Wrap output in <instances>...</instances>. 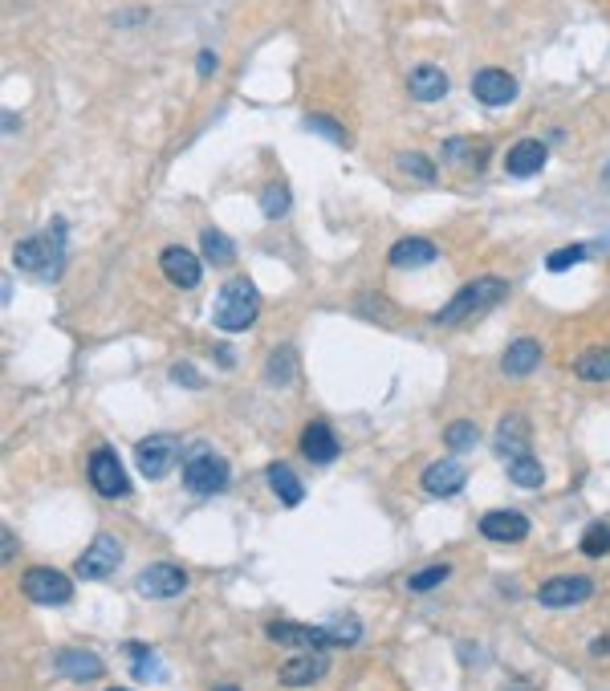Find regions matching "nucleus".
<instances>
[{
  "instance_id": "obj_41",
  "label": "nucleus",
  "mask_w": 610,
  "mask_h": 691,
  "mask_svg": "<svg viewBox=\"0 0 610 691\" xmlns=\"http://www.w3.org/2000/svg\"><path fill=\"white\" fill-rule=\"evenodd\" d=\"M590 651H594V655H610V635H598V639L590 643Z\"/></svg>"
},
{
  "instance_id": "obj_11",
  "label": "nucleus",
  "mask_w": 610,
  "mask_h": 691,
  "mask_svg": "<svg viewBox=\"0 0 610 691\" xmlns=\"http://www.w3.org/2000/svg\"><path fill=\"white\" fill-rule=\"evenodd\" d=\"M159 269H163V277H167L171 285H179V289H196L200 277H204L200 261L188 253V248H179V244L163 248V253H159Z\"/></svg>"
},
{
  "instance_id": "obj_4",
  "label": "nucleus",
  "mask_w": 610,
  "mask_h": 691,
  "mask_svg": "<svg viewBox=\"0 0 610 691\" xmlns=\"http://www.w3.org/2000/svg\"><path fill=\"white\" fill-rule=\"evenodd\" d=\"M228 480H232L228 460L216 456V452L204 448V444H192L188 460H183V484H188V492H196V496H216V492L228 488Z\"/></svg>"
},
{
  "instance_id": "obj_8",
  "label": "nucleus",
  "mask_w": 610,
  "mask_h": 691,
  "mask_svg": "<svg viewBox=\"0 0 610 691\" xmlns=\"http://www.w3.org/2000/svg\"><path fill=\"white\" fill-rule=\"evenodd\" d=\"M188 590V570L175 561H155L139 574V594L143 598H175Z\"/></svg>"
},
{
  "instance_id": "obj_17",
  "label": "nucleus",
  "mask_w": 610,
  "mask_h": 691,
  "mask_svg": "<svg viewBox=\"0 0 610 691\" xmlns=\"http://www.w3.org/2000/svg\"><path fill=\"white\" fill-rule=\"evenodd\" d=\"M436 257H440V248L427 236H403V240L391 244V253H387V261L395 269H423V265H432Z\"/></svg>"
},
{
  "instance_id": "obj_5",
  "label": "nucleus",
  "mask_w": 610,
  "mask_h": 691,
  "mask_svg": "<svg viewBox=\"0 0 610 691\" xmlns=\"http://www.w3.org/2000/svg\"><path fill=\"white\" fill-rule=\"evenodd\" d=\"M21 590L37 606H66L74 598V582L61 570H53V565H33V570L25 574V582H21Z\"/></svg>"
},
{
  "instance_id": "obj_43",
  "label": "nucleus",
  "mask_w": 610,
  "mask_h": 691,
  "mask_svg": "<svg viewBox=\"0 0 610 691\" xmlns=\"http://www.w3.org/2000/svg\"><path fill=\"white\" fill-rule=\"evenodd\" d=\"M110 691H131V687H110Z\"/></svg>"
},
{
  "instance_id": "obj_24",
  "label": "nucleus",
  "mask_w": 610,
  "mask_h": 691,
  "mask_svg": "<svg viewBox=\"0 0 610 691\" xmlns=\"http://www.w3.org/2000/svg\"><path fill=\"white\" fill-rule=\"evenodd\" d=\"M265 476H269V488L281 496V505H285V509H297L301 500H305V488H301V480L293 476L289 464H269Z\"/></svg>"
},
{
  "instance_id": "obj_38",
  "label": "nucleus",
  "mask_w": 610,
  "mask_h": 691,
  "mask_svg": "<svg viewBox=\"0 0 610 691\" xmlns=\"http://www.w3.org/2000/svg\"><path fill=\"white\" fill-rule=\"evenodd\" d=\"M171 379H175L179 387H188V391H200V387H204V379L196 374L192 362H175V366H171Z\"/></svg>"
},
{
  "instance_id": "obj_39",
  "label": "nucleus",
  "mask_w": 610,
  "mask_h": 691,
  "mask_svg": "<svg viewBox=\"0 0 610 691\" xmlns=\"http://www.w3.org/2000/svg\"><path fill=\"white\" fill-rule=\"evenodd\" d=\"M196 70H200V78H208V74L216 70V53H212V49H200V61H196Z\"/></svg>"
},
{
  "instance_id": "obj_7",
  "label": "nucleus",
  "mask_w": 610,
  "mask_h": 691,
  "mask_svg": "<svg viewBox=\"0 0 610 691\" xmlns=\"http://www.w3.org/2000/svg\"><path fill=\"white\" fill-rule=\"evenodd\" d=\"M179 439L175 435H167V431H159V435H147V439H139V448H135V460H139V472L147 476V480H159V476H167L171 472V464L179 460Z\"/></svg>"
},
{
  "instance_id": "obj_35",
  "label": "nucleus",
  "mask_w": 610,
  "mask_h": 691,
  "mask_svg": "<svg viewBox=\"0 0 610 691\" xmlns=\"http://www.w3.org/2000/svg\"><path fill=\"white\" fill-rule=\"evenodd\" d=\"M582 553L586 557H602V553H610V525H590L586 533H582Z\"/></svg>"
},
{
  "instance_id": "obj_15",
  "label": "nucleus",
  "mask_w": 610,
  "mask_h": 691,
  "mask_svg": "<svg viewBox=\"0 0 610 691\" xmlns=\"http://www.w3.org/2000/svg\"><path fill=\"white\" fill-rule=\"evenodd\" d=\"M53 667L66 675V679H74V683H94V679H102V671H106V663H102L94 651H82V647L57 651V655H53Z\"/></svg>"
},
{
  "instance_id": "obj_27",
  "label": "nucleus",
  "mask_w": 610,
  "mask_h": 691,
  "mask_svg": "<svg viewBox=\"0 0 610 691\" xmlns=\"http://www.w3.org/2000/svg\"><path fill=\"white\" fill-rule=\"evenodd\" d=\"M127 655H131V671H135V679H143V683H163V663H159V655H155L151 647L131 643Z\"/></svg>"
},
{
  "instance_id": "obj_28",
  "label": "nucleus",
  "mask_w": 610,
  "mask_h": 691,
  "mask_svg": "<svg viewBox=\"0 0 610 691\" xmlns=\"http://www.w3.org/2000/svg\"><path fill=\"white\" fill-rule=\"evenodd\" d=\"M574 370H578L582 383H610V346H598V350L582 354Z\"/></svg>"
},
{
  "instance_id": "obj_3",
  "label": "nucleus",
  "mask_w": 610,
  "mask_h": 691,
  "mask_svg": "<svg viewBox=\"0 0 610 691\" xmlns=\"http://www.w3.org/2000/svg\"><path fill=\"white\" fill-rule=\"evenodd\" d=\"M509 297V281L505 277H480L472 285H464L444 309H440V322L444 326H460L464 318H472V313H484V309H493Z\"/></svg>"
},
{
  "instance_id": "obj_22",
  "label": "nucleus",
  "mask_w": 610,
  "mask_h": 691,
  "mask_svg": "<svg viewBox=\"0 0 610 691\" xmlns=\"http://www.w3.org/2000/svg\"><path fill=\"white\" fill-rule=\"evenodd\" d=\"M497 456L501 460H525L529 456V423L521 415H509L501 427H497Z\"/></svg>"
},
{
  "instance_id": "obj_16",
  "label": "nucleus",
  "mask_w": 610,
  "mask_h": 691,
  "mask_svg": "<svg viewBox=\"0 0 610 691\" xmlns=\"http://www.w3.org/2000/svg\"><path fill=\"white\" fill-rule=\"evenodd\" d=\"M326 671H330V659L322 651H305V655H293L281 667V683L285 687H310V683H322Z\"/></svg>"
},
{
  "instance_id": "obj_36",
  "label": "nucleus",
  "mask_w": 610,
  "mask_h": 691,
  "mask_svg": "<svg viewBox=\"0 0 610 691\" xmlns=\"http://www.w3.org/2000/svg\"><path fill=\"white\" fill-rule=\"evenodd\" d=\"M586 257V244H570V248H558V253H549L545 257V269L549 273H566L570 265H578Z\"/></svg>"
},
{
  "instance_id": "obj_37",
  "label": "nucleus",
  "mask_w": 610,
  "mask_h": 691,
  "mask_svg": "<svg viewBox=\"0 0 610 691\" xmlns=\"http://www.w3.org/2000/svg\"><path fill=\"white\" fill-rule=\"evenodd\" d=\"M399 167H403L407 175H415L419 183H432V179H436V167L427 163V159H423L419 151H407V155H399Z\"/></svg>"
},
{
  "instance_id": "obj_6",
  "label": "nucleus",
  "mask_w": 610,
  "mask_h": 691,
  "mask_svg": "<svg viewBox=\"0 0 610 691\" xmlns=\"http://www.w3.org/2000/svg\"><path fill=\"white\" fill-rule=\"evenodd\" d=\"M122 565V545H118V537H110V533H98L94 541H90V549L78 557V578H86V582H102V578H110L114 570Z\"/></svg>"
},
{
  "instance_id": "obj_33",
  "label": "nucleus",
  "mask_w": 610,
  "mask_h": 691,
  "mask_svg": "<svg viewBox=\"0 0 610 691\" xmlns=\"http://www.w3.org/2000/svg\"><path fill=\"white\" fill-rule=\"evenodd\" d=\"M305 131H314V135H322V139H330V143H338V147L350 143V135L338 127L330 114H310V118H305Z\"/></svg>"
},
{
  "instance_id": "obj_31",
  "label": "nucleus",
  "mask_w": 610,
  "mask_h": 691,
  "mask_svg": "<svg viewBox=\"0 0 610 691\" xmlns=\"http://www.w3.org/2000/svg\"><path fill=\"white\" fill-rule=\"evenodd\" d=\"M289 212V187L285 183H269L261 192V216L265 220H281Z\"/></svg>"
},
{
  "instance_id": "obj_40",
  "label": "nucleus",
  "mask_w": 610,
  "mask_h": 691,
  "mask_svg": "<svg viewBox=\"0 0 610 691\" xmlns=\"http://www.w3.org/2000/svg\"><path fill=\"white\" fill-rule=\"evenodd\" d=\"M0 541H5V561H13V549H17V537H13V529H5V533H0Z\"/></svg>"
},
{
  "instance_id": "obj_44",
  "label": "nucleus",
  "mask_w": 610,
  "mask_h": 691,
  "mask_svg": "<svg viewBox=\"0 0 610 691\" xmlns=\"http://www.w3.org/2000/svg\"><path fill=\"white\" fill-rule=\"evenodd\" d=\"M517 691H529V687H517Z\"/></svg>"
},
{
  "instance_id": "obj_29",
  "label": "nucleus",
  "mask_w": 610,
  "mask_h": 691,
  "mask_svg": "<svg viewBox=\"0 0 610 691\" xmlns=\"http://www.w3.org/2000/svg\"><path fill=\"white\" fill-rule=\"evenodd\" d=\"M326 639H330V647H354L362 639V622L354 614H338L326 622Z\"/></svg>"
},
{
  "instance_id": "obj_18",
  "label": "nucleus",
  "mask_w": 610,
  "mask_h": 691,
  "mask_svg": "<svg viewBox=\"0 0 610 691\" xmlns=\"http://www.w3.org/2000/svg\"><path fill=\"white\" fill-rule=\"evenodd\" d=\"M545 159H549L545 143L521 139V143H513V147L505 151V171H509L513 179H529V175H537V171L545 167Z\"/></svg>"
},
{
  "instance_id": "obj_1",
  "label": "nucleus",
  "mask_w": 610,
  "mask_h": 691,
  "mask_svg": "<svg viewBox=\"0 0 610 691\" xmlns=\"http://www.w3.org/2000/svg\"><path fill=\"white\" fill-rule=\"evenodd\" d=\"M261 313V293L249 277H232L224 281V289L216 293V305H212V322L224 330V334H240L257 322Z\"/></svg>"
},
{
  "instance_id": "obj_34",
  "label": "nucleus",
  "mask_w": 610,
  "mask_h": 691,
  "mask_svg": "<svg viewBox=\"0 0 610 691\" xmlns=\"http://www.w3.org/2000/svg\"><path fill=\"white\" fill-rule=\"evenodd\" d=\"M448 574H452V565H444V561H440V565H427V570L411 574V582H407V586H411L415 594H423V590H436V586H444V582H448Z\"/></svg>"
},
{
  "instance_id": "obj_20",
  "label": "nucleus",
  "mask_w": 610,
  "mask_h": 691,
  "mask_svg": "<svg viewBox=\"0 0 610 691\" xmlns=\"http://www.w3.org/2000/svg\"><path fill=\"white\" fill-rule=\"evenodd\" d=\"M301 452H305V460L310 464H334L338 460V439H334V431H330V423H310L301 431Z\"/></svg>"
},
{
  "instance_id": "obj_19",
  "label": "nucleus",
  "mask_w": 610,
  "mask_h": 691,
  "mask_svg": "<svg viewBox=\"0 0 610 691\" xmlns=\"http://www.w3.org/2000/svg\"><path fill=\"white\" fill-rule=\"evenodd\" d=\"M464 484H468V472L456 460H436L423 468V492L432 496H456Z\"/></svg>"
},
{
  "instance_id": "obj_13",
  "label": "nucleus",
  "mask_w": 610,
  "mask_h": 691,
  "mask_svg": "<svg viewBox=\"0 0 610 691\" xmlns=\"http://www.w3.org/2000/svg\"><path fill=\"white\" fill-rule=\"evenodd\" d=\"M472 98H476L480 106H509V102L517 98V82H513V74H505V70H480V74L472 78Z\"/></svg>"
},
{
  "instance_id": "obj_12",
  "label": "nucleus",
  "mask_w": 610,
  "mask_h": 691,
  "mask_svg": "<svg viewBox=\"0 0 610 691\" xmlns=\"http://www.w3.org/2000/svg\"><path fill=\"white\" fill-rule=\"evenodd\" d=\"M265 635L281 647H305V651H318V647H330L326 639V622L322 626H301V622H269Z\"/></svg>"
},
{
  "instance_id": "obj_23",
  "label": "nucleus",
  "mask_w": 610,
  "mask_h": 691,
  "mask_svg": "<svg viewBox=\"0 0 610 691\" xmlns=\"http://www.w3.org/2000/svg\"><path fill=\"white\" fill-rule=\"evenodd\" d=\"M537 362H541V342H537V338H517V342L505 350L501 370L509 374V379H525V374L537 370Z\"/></svg>"
},
{
  "instance_id": "obj_32",
  "label": "nucleus",
  "mask_w": 610,
  "mask_h": 691,
  "mask_svg": "<svg viewBox=\"0 0 610 691\" xmlns=\"http://www.w3.org/2000/svg\"><path fill=\"white\" fill-rule=\"evenodd\" d=\"M509 480H513L517 488H541V484H545V472H541V464H537L533 456H525V460H513V464H509Z\"/></svg>"
},
{
  "instance_id": "obj_42",
  "label": "nucleus",
  "mask_w": 610,
  "mask_h": 691,
  "mask_svg": "<svg viewBox=\"0 0 610 691\" xmlns=\"http://www.w3.org/2000/svg\"><path fill=\"white\" fill-rule=\"evenodd\" d=\"M216 691H236V687H228V683H224V687H216Z\"/></svg>"
},
{
  "instance_id": "obj_26",
  "label": "nucleus",
  "mask_w": 610,
  "mask_h": 691,
  "mask_svg": "<svg viewBox=\"0 0 610 691\" xmlns=\"http://www.w3.org/2000/svg\"><path fill=\"white\" fill-rule=\"evenodd\" d=\"M200 248H204V261H208L212 269H228V265L236 261V248H232V240H228L220 228H204V232H200Z\"/></svg>"
},
{
  "instance_id": "obj_9",
  "label": "nucleus",
  "mask_w": 610,
  "mask_h": 691,
  "mask_svg": "<svg viewBox=\"0 0 610 691\" xmlns=\"http://www.w3.org/2000/svg\"><path fill=\"white\" fill-rule=\"evenodd\" d=\"M90 484H94V492L106 496V500L131 492V480H127V472H122V460H118L110 448H98V452L90 456Z\"/></svg>"
},
{
  "instance_id": "obj_30",
  "label": "nucleus",
  "mask_w": 610,
  "mask_h": 691,
  "mask_svg": "<svg viewBox=\"0 0 610 691\" xmlns=\"http://www.w3.org/2000/svg\"><path fill=\"white\" fill-rule=\"evenodd\" d=\"M476 439H480V431H476V423H468V419H456V423H448V431H444V444H448L452 452H472Z\"/></svg>"
},
{
  "instance_id": "obj_25",
  "label": "nucleus",
  "mask_w": 610,
  "mask_h": 691,
  "mask_svg": "<svg viewBox=\"0 0 610 691\" xmlns=\"http://www.w3.org/2000/svg\"><path fill=\"white\" fill-rule=\"evenodd\" d=\"M297 379V350L293 346H277L265 362V383L269 387H289Z\"/></svg>"
},
{
  "instance_id": "obj_10",
  "label": "nucleus",
  "mask_w": 610,
  "mask_h": 691,
  "mask_svg": "<svg viewBox=\"0 0 610 691\" xmlns=\"http://www.w3.org/2000/svg\"><path fill=\"white\" fill-rule=\"evenodd\" d=\"M590 594H594V582H590V578L566 574V578H549V582L537 590V602L549 606V610H566V606H582Z\"/></svg>"
},
{
  "instance_id": "obj_21",
  "label": "nucleus",
  "mask_w": 610,
  "mask_h": 691,
  "mask_svg": "<svg viewBox=\"0 0 610 691\" xmlns=\"http://www.w3.org/2000/svg\"><path fill=\"white\" fill-rule=\"evenodd\" d=\"M407 94L415 102H440L448 94V74L440 66H415L407 74Z\"/></svg>"
},
{
  "instance_id": "obj_14",
  "label": "nucleus",
  "mask_w": 610,
  "mask_h": 691,
  "mask_svg": "<svg viewBox=\"0 0 610 691\" xmlns=\"http://www.w3.org/2000/svg\"><path fill=\"white\" fill-rule=\"evenodd\" d=\"M480 533L488 541H497V545H517L529 537V521L513 509H497V513H484L480 517Z\"/></svg>"
},
{
  "instance_id": "obj_2",
  "label": "nucleus",
  "mask_w": 610,
  "mask_h": 691,
  "mask_svg": "<svg viewBox=\"0 0 610 691\" xmlns=\"http://www.w3.org/2000/svg\"><path fill=\"white\" fill-rule=\"evenodd\" d=\"M13 265L25 273H41V277H57L66 265V220H53L49 232L17 240L13 248Z\"/></svg>"
}]
</instances>
